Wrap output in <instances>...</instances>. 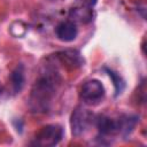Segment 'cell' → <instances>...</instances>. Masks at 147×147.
I'll return each instance as SVG.
<instances>
[{
    "label": "cell",
    "mask_w": 147,
    "mask_h": 147,
    "mask_svg": "<svg viewBox=\"0 0 147 147\" xmlns=\"http://www.w3.org/2000/svg\"><path fill=\"white\" fill-rule=\"evenodd\" d=\"M107 72H108V75H109V76L113 78V82H114V85H115L116 95L121 94V93H122V91L124 90V86H125L124 80L121 78V76L116 75V72H114L113 70H107Z\"/></svg>",
    "instance_id": "obj_9"
},
{
    "label": "cell",
    "mask_w": 147,
    "mask_h": 147,
    "mask_svg": "<svg viewBox=\"0 0 147 147\" xmlns=\"http://www.w3.org/2000/svg\"><path fill=\"white\" fill-rule=\"evenodd\" d=\"M60 63L68 69H77L84 65V59L77 49H64L56 54Z\"/></svg>",
    "instance_id": "obj_5"
},
{
    "label": "cell",
    "mask_w": 147,
    "mask_h": 147,
    "mask_svg": "<svg viewBox=\"0 0 147 147\" xmlns=\"http://www.w3.org/2000/svg\"><path fill=\"white\" fill-rule=\"evenodd\" d=\"M106 94L103 84L98 79L86 80L80 88V99L87 106L99 105Z\"/></svg>",
    "instance_id": "obj_2"
},
{
    "label": "cell",
    "mask_w": 147,
    "mask_h": 147,
    "mask_svg": "<svg viewBox=\"0 0 147 147\" xmlns=\"http://www.w3.org/2000/svg\"><path fill=\"white\" fill-rule=\"evenodd\" d=\"M63 137V129L59 124H48L42 126L36 134L33 145L40 147H52L57 145Z\"/></svg>",
    "instance_id": "obj_3"
},
{
    "label": "cell",
    "mask_w": 147,
    "mask_h": 147,
    "mask_svg": "<svg viewBox=\"0 0 147 147\" xmlns=\"http://www.w3.org/2000/svg\"><path fill=\"white\" fill-rule=\"evenodd\" d=\"M92 121H93V115L87 109L83 107H76L70 118L72 134L76 137L84 134L92 124Z\"/></svg>",
    "instance_id": "obj_4"
},
{
    "label": "cell",
    "mask_w": 147,
    "mask_h": 147,
    "mask_svg": "<svg viewBox=\"0 0 147 147\" xmlns=\"http://www.w3.org/2000/svg\"><path fill=\"white\" fill-rule=\"evenodd\" d=\"M70 16L80 23H87L92 21L93 17V10L91 6L87 7H79V8H74L70 13Z\"/></svg>",
    "instance_id": "obj_8"
},
{
    "label": "cell",
    "mask_w": 147,
    "mask_h": 147,
    "mask_svg": "<svg viewBox=\"0 0 147 147\" xmlns=\"http://www.w3.org/2000/svg\"><path fill=\"white\" fill-rule=\"evenodd\" d=\"M10 82H11L13 91L15 93H20L25 83V71H24V65L22 63H20L13 70L10 75Z\"/></svg>",
    "instance_id": "obj_7"
},
{
    "label": "cell",
    "mask_w": 147,
    "mask_h": 147,
    "mask_svg": "<svg viewBox=\"0 0 147 147\" xmlns=\"http://www.w3.org/2000/svg\"><path fill=\"white\" fill-rule=\"evenodd\" d=\"M0 93H1V85H0Z\"/></svg>",
    "instance_id": "obj_10"
},
{
    "label": "cell",
    "mask_w": 147,
    "mask_h": 147,
    "mask_svg": "<svg viewBox=\"0 0 147 147\" xmlns=\"http://www.w3.org/2000/svg\"><path fill=\"white\" fill-rule=\"evenodd\" d=\"M55 33H56L57 39H60L61 41H64V42H69V41H72L76 39L78 30L74 22L64 21V22H61L60 24H57V26L55 29Z\"/></svg>",
    "instance_id": "obj_6"
},
{
    "label": "cell",
    "mask_w": 147,
    "mask_h": 147,
    "mask_svg": "<svg viewBox=\"0 0 147 147\" xmlns=\"http://www.w3.org/2000/svg\"><path fill=\"white\" fill-rule=\"evenodd\" d=\"M60 83L61 78L56 71L51 69L45 70V72H42L36 80L31 90L29 99V106L31 110L34 113L48 111Z\"/></svg>",
    "instance_id": "obj_1"
}]
</instances>
